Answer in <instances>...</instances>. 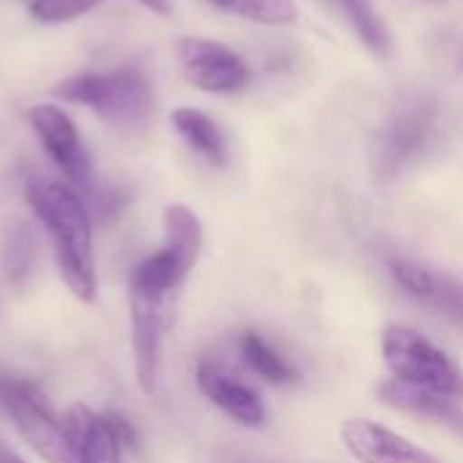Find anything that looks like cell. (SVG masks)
Returning <instances> with one entry per match:
<instances>
[{"mask_svg": "<svg viewBox=\"0 0 463 463\" xmlns=\"http://www.w3.org/2000/svg\"><path fill=\"white\" fill-rule=\"evenodd\" d=\"M27 201L52 236L54 260L62 282L76 298L92 301L98 282H95L92 228L84 201L71 187L52 179H30Z\"/></svg>", "mask_w": 463, "mask_h": 463, "instance_id": "obj_1", "label": "cell"}, {"mask_svg": "<svg viewBox=\"0 0 463 463\" xmlns=\"http://www.w3.org/2000/svg\"><path fill=\"white\" fill-rule=\"evenodd\" d=\"M54 95L71 103H81L100 119L122 128H138L155 111L152 84L136 68L71 76L54 87Z\"/></svg>", "mask_w": 463, "mask_h": 463, "instance_id": "obj_2", "label": "cell"}, {"mask_svg": "<svg viewBox=\"0 0 463 463\" xmlns=\"http://www.w3.org/2000/svg\"><path fill=\"white\" fill-rule=\"evenodd\" d=\"M163 220H165V244L160 252L149 255L130 271V290L176 296L182 282L198 263L203 247V228L198 217L187 206L171 203Z\"/></svg>", "mask_w": 463, "mask_h": 463, "instance_id": "obj_3", "label": "cell"}, {"mask_svg": "<svg viewBox=\"0 0 463 463\" xmlns=\"http://www.w3.org/2000/svg\"><path fill=\"white\" fill-rule=\"evenodd\" d=\"M383 358L393 380L450 399H463V372L420 331L407 326H388L383 331Z\"/></svg>", "mask_w": 463, "mask_h": 463, "instance_id": "obj_4", "label": "cell"}, {"mask_svg": "<svg viewBox=\"0 0 463 463\" xmlns=\"http://www.w3.org/2000/svg\"><path fill=\"white\" fill-rule=\"evenodd\" d=\"M437 133H439L437 103L418 98L396 109L374 138V152H372L374 176L383 182L396 179L407 165L418 163L434 146Z\"/></svg>", "mask_w": 463, "mask_h": 463, "instance_id": "obj_5", "label": "cell"}, {"mask_svg": "<svg viewBox=\"0 0 463 463\" xmlns=\"http://www.w3.org/2000/svg\"><path fill=\"white\" fill-rule=\"evenodd\" d=\"M0 404L11 415L24 442L49 463H73L62 423L54 420L38 385L0 374Z\"/></svg>", "mask_w": 463, "mask_h": 463, "instance_id": "obj_6", "label": "cell"}, {"mask_svg": "<svg viewBox=\"0 0 463 463\" xmlns=\"http://www.w3.org/2000/svg\"><path fill=\"white\" fill-rule=\"evenodd\" d=\"M176 296H155L144 290H130L133 312V355H136V380L144 393H155L160 374L163 342L174 320Z\"/></svg>", "mask_w": 463, "mask_h": 463, "instance_id": "obj_7", "label": "cell"}, {"mask_svg": "<svg viewBox=\"0 0 463 463\" xmlns=\"http://www.w3.org/2000/svg\"><path fill=\"white\" fill-rule=\"evenodd\" d=\"M176 57L187 81L203 92H239L250 81L247 62L228 46L209 38H179Z\"/></svg>", "mask_w": 463, "mask_h": 463, "instance_id": "obj_8", "label": "cell"}, {"mask_svg": "<svg viewBox=\"0 0 463 463\" xmlns=\"http://www.w3.org/2000/svg\"><path fill=\"white\" fill-rule=\"evenodd\" d=\"M30 125L38 133L46 152L52 155V160L65 171V176L76 187L87 190L92 184V160L73 119L60 106L43 103L30 111Z\"/></svg>", "mask_w": 463, "mask_h": 463, "instance_id": "obj_9", "label": "cell"}, {"mask_svg": "<svg viewBox=\"0 0 463 463\" xmlns=\"http://www.w3.org/2000/svg\"><path fill=\"white\" fill-rule=\"evenodd\" d=\"M342 442L347 453L361 463H439L431 453L420 450L410 439L364 418L345 420Z\"/></svg>", "mask_w": 463, "mask_h": 463, "instance_id": "obj_10", "label": "cell"}, {"mask_svg": "<svg viewBox=\"0 0 463 463\" xmlns=\"http://www.w3.org/2000/svg\"><path fill=\"white\" fill-rule=\"evenodd\" d=\"M393 279L412 296L418 298L420 304L442 312L445 317H450L453 323H458L463 328V285H458L456 279L429 269V266H420V263H412V260H391L388 263Z\"/></svg>", "mask_w": 463, "mask_h": 463, "instance_id": "obj_11", "label": "cell"}, {"mask_svg": "<svg viewBox=\"0 0 463 463\" xmlns=\"http://www.w3.org/2000/svg\"><path fill=\"white\" fill-rule=\"evenodd\" d=\"M195 383H198L201 393L212 404H217L225 415H231L236 423L250 426V429H258L266 423V410H263L260 399L247 385H241L239 380L225 374L220 366L206 364V361L198 364Z\"/></svg>", "mask_w": 463, "mask_h": 463, "instance_id": "obj_12", "label": "cell"}, {"mask_svg": "<svg viewBox=\"0 0 463 463\" xmlns=\"http://www.w3.org/2000/svg\"><path fill=\"white\" fill-rule=\"evenodd\" d=\"M62 431L73 463H122L119 442L100 415L76 404L62 418Z\"/></svg>", "mask_w": 463, "mask_h": 463, "instance_id": "obj_13", "label": "cell"}, {"mask_svg": "<svg viewBox=\"0 0 463 463\" xmlns=\"http://www.w3.org/2000/svg\"><path fill=\"white\" fill-rule=\"evenodd\" d=\"M380 396H383L385 404H391L396 410H407V412H415V415L434 418V420H439V423H445V426H450V429L463 434V410L450 396L423 391V388H415V385H407V383H399V380L383 383Z\"/></svg>", "mask_w": 463, "mask_h": 463, "instance_id": "obj_14", "label": "cell"}, {"mask_svg": "<svg viewBox=\"0 0 463 463\" xmlns=\"http://www.w3.org/2000/svg\"><path fill=\"white\" fill-rule=\"evenodd\" d=\"M171 122H174V130L187 141L190 149H195L201 157H206L212 165H225L228 163V144H225V136L220 130V125L198 111V109H176L171 114Z\"/></svg>", "mask_w": 463, "mask_h": 463, "instance_id": "obj_15", "label": "cell"}, {"mask_svg": "<svg viewBox=\"0 0 463 463\" xmlns=\"http://www.w3.org/2000/svg\"><path fill=\"white\" fill-rule=\"evenodd\" d=\"M239 353L244 358V364L266 383L271 385H288V383H296L298 380V372L290 369L282 355L263 342V336L258 331H244L241 339H239Z\"/></svg>", "mask_w": 463, "mask_h": 463, "instance_id": "obj_16", "label": "cell"}, {"mask_svg": "<svg viewBox=\"0 0 463 463\" xmlns=\"http://www.w3.org/2000/svg\"><path fill=\"white\" fill-rule=\"evenodd\" d=\"M336 3L345 8L350 24L355 27V33L361 35V41L366 43V49L372 54L383 57V60L391 57V52H393L391 33H388L385 22L380 19V14L372 8V3L369 0H336Z\"/></svg>", "mask_w": 463, "mask_h": 463, "instance_id": "obj_17", "label": "cell"}, {"mask_svg": "<svg viewBox=\"0 0 463 463\" xmlns=\"http://www.w3.org/2000/svg\"><path fill=\"white\" fill-rule=\"evenodd\" d=\"M217 8L260 24H290L298 19L296 0H209Z\"/></svg>", "mask_w": 463, "mask_h": 463, "instance_id": "obj_18", "label": "cell"}, {"mask_svg": "<svg viewBox=\"0 0 463 463\" xmlns=\"http://www.w3.org/2000/svg\"><path fill=\"white\" fill-rule=\"evenodd\" d=\"M103 0H33L30 3V14L41 22H49V24H60V22H71L81 14H90L95 5H100ZM141 5H146L149 11L160 14V16H168L171 14V5L168 0H138Z\"/></svg>", "mask_w": 463, "mask_h": 463, "instance_id": "obj_19", "label": "cell"}, {"mask_svg": "<svg viewBox=\"0 0 463 463\" xmlns=\"http://www.w3.org/2000/svg\"><path fill=\"white\" fill-rule=\"evenodd\" d=\"M8 274L14 277V279H19V274H24L27 271V266H30V258H33V239H30V233L27 231H19L16 236H14V241H11V247H8Z\"/></svg>", "mask_w": 463, "mask_h": 463, "instance_id": "obj_20", "label": "cell"}, {"mask_svg": "<svg viewBox=\"0 0 463 463\" xmlns=\"http://www.w3.org/2000/svg\"><path fill=\"white\" fill-rule=\"evenodd\" d=\"M103 420H106V426L111 429V434L117 437L119 445H128L130 450H138V431L133 429V423L128 418H122L117 412H109V415H103Z\"/></svg>", "mask_w": 463, "mask_h": 463, "instance_id": "obj_21", "label": "cell"}, {"mask_svg": "<svg viewBox=\"0 0 463 463\" xmlns=\"http://www.w3.org/2000/svg\"><path fill=\"white\" fill-rule=\"evenodd\" d=\"M0 463H24V461H22L16 453H11L8 448H3V445H0Z\"/></svg>", "mask_w": 463, "mask_h": 463, "instance_id": "obj_22", "label": "cell"}, {"mask_svg": "<svg viewBox=\"0 0 463 463\" xmlns=\"http://www.w3.org/2000/svg\"><path fill=\"white\" fill-rule=\"evenodd\" d=\"M429 3H445V0H429Z\"/></svg>", "mask_w": 463, "mask_h": 463, "instance_id": "obj_23", "label": "cell"}, {"mask_svg": "<svg viewBox=\"0 0 463 463\" xmlns=\"http://www.w3.org/2000/svg\"><path fill=\"white\" fill-rule=\"evenodd\" d=\"M461 68H463V57H461Z\"/></svg>", "mask_w": 463, "mask_h": 463, "instance_id": "obj_24", "label": "cell"}]
</instances>
